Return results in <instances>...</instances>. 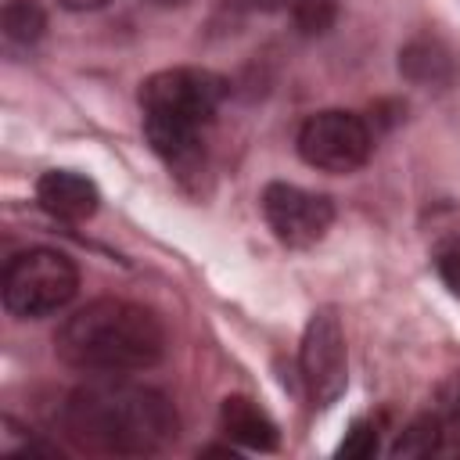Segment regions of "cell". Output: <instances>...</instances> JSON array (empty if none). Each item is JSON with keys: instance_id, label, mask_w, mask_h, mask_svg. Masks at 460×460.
I'll list each match as a JSON object with an SVG mask.
<instances>
[{"instance_id": "obj_15", "label": "cell", "mask_w": 460, "mask_h": 460, "mask_svg": "<svg viewBox=\"0 0 460 460\" xmlns=\"http://www.w3.org/2000/svg\"><path fill=\"white\" fill-rule=\"evenodd\" d=\"M435 270H438L442 284L460 298V241H446L435 252Z\"/></svg>"}, {"instance_id": "obj_4", "label": "cell", "mask_w": 460, "mask_h": 460, "mask_svg": "<svg viewBox=\"0 0 460 460\" xmlns=\"http://www.w3.org/2000/svg\"><path fill=\"white\" fill-rule=\"evenodd\" d=\"M79 291V270L65 252L29 248L4 266V309L18 320H40L65 309Z\"/></svg>"}, {"instance_id": "obj_9", "label": "cell", "mask_w": 460, "mask_h": 460, "mask_svg": "<svg viewBox=\"0 0 460 460\" xmlns=\"http://www.w3.org/2000/svg\"><path fill=\"white\" fill-rule=\"evenodd\" d=\"M399 72L417 86L449 90L460 83V54L438 36H413L399 50Z\"/></svg>"}, {"instance_id": "obj_2", "label": "cell", "mask_w": 460, "mask_h": 460, "mask_svg": "<svg viewBox=\"0 0 460 460\" xmlns=\"http://www.w3.org/2000/svg\"><path fill=\"white\" fill-rule=\"evenodd\" d=\"M58 356L93 377H126L151 370L165 356L162 320L126 298H97L75 309L54 334Z\"/></svg>"}, {"instance_id": "obj_13", "label": "cell", "mask_w": 460, "mask_h": 460, "mask_svg": "<svg viewBox=\"0 0 460 460\" xmlns=\"http://www.w3.org/2000/svg\"><path fill=\"white\" fill-rule=\"evenodd\" d=\"M338 18V0H295L291 4V22L302 36H320L334 25Z\"/></svg>"}, {"instance_id": "obj_10", "label": "cell", "mask_w": 460, "mask_h": 460, "mask_svg": "<svg viewBox=\"0 0 460 460\" xmlns=\"http://www.w3.org/2000/svg\"><path fill=\"white\" fill-rule=\"evenodd\" d=\"M219 428H223L226 438H234L237 446L255 449V453H273L280 446L277 424L248 395H226L223 399V406H219Z\"/></svg>"}, {"instance_id": "obj_5", "label": "cell", "mask_w": 460, "mask_h": 460, "mask_svg": "<svg viewBox=\"0 0 460 460\" xmlns=\"http://www.w3.org/2000/svg\"><path fill=\"white\" fill-rule=\"evenodd\" d=\"M374 151L370 126L352 111H316L298 129V155L320 172H356Z\"/></svg>"}, {"instance_id": "obj_18", "label": "cell", "mask_w": 460, "mask_h": 460, "mask_svg": "<svg viewBox=\"0 0 460 460\" xmlns=\"http://www.w3.org/2000/svg\"><path fill=\"white\" fill-rule=\"evenodd\" d=\"M248 4H252V7H273L277 0H248Z\"/></svg>"}, {"instance_id": "obj_6", "label": "cell", "mask_w": 460, "mask_h": 460, "mask_svg": "<svg viewBox=\"0 0 460 460\" xmlns=\"http://www.w3.org/2000/svg\"><path fill=\"white\" fill-rule=\"evenodd\" d=\"M302 381L316 410H327L341 399L349 385V359H345V334L334 316V309H316L305 323L302 334V352H298Z\"/></svg>"}, {"instance_id": "obj_1", "label": "cell", "mask_w": 460, "mask_h": 460, "mask_svg": "<svg viewBox=\"0 0 460 460\" xmlns=\"http://www.w3.org/2000/svg\"><path fill=\"white\" fill-rule=\"evenodd\" d=\"M61 431L86 453L147 456L176 438L180 417L158 388L122 377H93L68 392L61 406Z\"/></svg>"}, {"instance_id": "obj_3", "label": "cell", "mask_w": 460, "mask_h": 460, "mask_svg": "<svg viewBox=\"0 0 460 460\" xmlns=\"http://www.w3.org/2000/svg\"><path fill=\"white\" fill-rule=\"evenodd\" d=\"M226 97V79L208 68H162L140 86L144 133L155 155L176 172L190 176L205 165L201 133L212 126Z\"/></svg>"}, {"instance_id": "obj_7", "label": "cell", "mask_w": 460, "mask_h": 460, "mask_svg": "<svg viewBox=\"0 0 460 460\" xmlns=\"http://www.w3.org/2000/svg\"><path fill=\"white\" fill-rule=\"evenodd\" d=\"M262 216L280 244L309 248L331 230L334 205L323 194H313L305 187L277 180V183H266V190H262Z\"/></svg>"}, {"instance_id": "obj_14", "label": "cell", "mask_w": 460, "mask_h": 460, "mask_svg": "<svg viewBox=\"0 0 460 460\" xmlns=\"http://www.w3.org/2000/svg\"><path fill=\"white\" fill-rule=\"evenodd\" d=\"M377 453V424L374 420H356L345 435V442L338 446V456L345 460H367Z\"/></svg>"}, {"instance_id": "obj_8", "label": "cell", "mask_w": 460, "mask_h": 460, "mask_svg": "<svg viewBox=\"0 0 460 460\" xmlns=\"http://www.w3.org/2000/svg\"><path fill=\"white\" fill-rule=\"evenodd\" d=\"M36 201L43 205V212H50L54 219H65V223H83L97 212L101 205V194H97V183L86 180L83 172H72V169H50L36 180Z\"/></svg>"}, {"instance_id": "obj_17", "label": "cell", "mask_w": 460, "mask_h": 460, "mask_svg": "<svg viewBox=\"0 0 460 460\" xmlns=\"http://www.w3.org/2000/svg\"><path fill=\"white\" fill-rule=\"evenodd\" d=\"M58 4L68 11H93V7H104L108 0H58Z\"/></svg>"}, {"instance_id": "obj_12", "label": "cell", "mask_w": 460, "mask_h": 460, "mask_svg": "<svg viewBox=\"0 0 460 460\" xmlns=\"http://www.w3.org/2000/svg\"><path fill=\"white\" fill-rule=\"evenodd\" d=\"M442 446V420L438 417H417L392 446L395 456H428Z\"/></svg>"}, {"instance_id": "obj_19", "label": "cell", "mask_w": 460, "mask_h": 460, "mask_svg": "<svg viewBox=\"0 0 460 460\" xmlns=\"http://www.w3.org/2000/svg\"><path fill=\"white\" fill-rule=\"evenodd\" d=\"M151 4H158V7H176V4H183V0H151Z\"/></svg>"}, {"instance_id": "obj_16", "label": "cell", "mask_w": 460, "mask_h": 460, "mask_svg": "<svg viewBox=\"0 0 460 460\" xmlns=\"http://www.w3.org/2000/svg\"><path fill=\"white\" fill-rule=\"evenodd\" d=\"M446 431L460 442V395L453 399V406H449V420H446Z\"/></svg>"}, {"instance_id": "obj_11", "label": "cell", "mask_w": 460, "mask_h": 460, "mask_svg": "<svg viewBox=\"0 0 460 460\" xmlns=\"http://www.w3.org/2000/svg\"><path fill=\"white\" fill-rule=\"evenodd\" d=\"M0 25H4L7 43L32 47L43 36V29H47V14H43V7L36 0H4Z\"/></svg>"}]
</instances>
